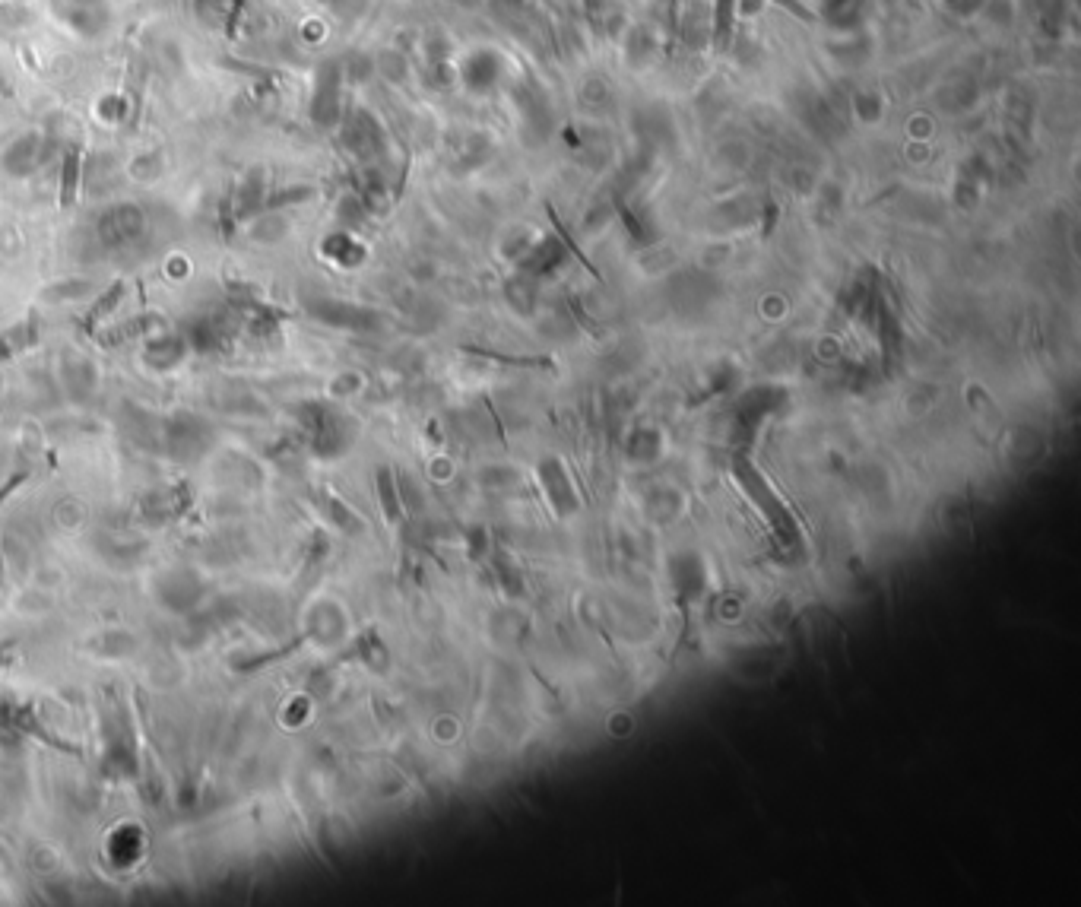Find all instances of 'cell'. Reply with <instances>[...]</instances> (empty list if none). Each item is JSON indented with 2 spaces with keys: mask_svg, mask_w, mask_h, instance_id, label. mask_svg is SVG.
Instances as JSON below:
<instances>
[{
  "mask_svg": "<svg viewBox=\"0 0 1081 907\" xmlns=\"http://www.w3.org/2000/svg\"><path fill=\"white\" fill-rule=\"evenodd\" d=\"M343 70L340 61H327L314 73L311 99H308V115L311 124L321 131H333L343 118Z\"/></svg>",
  "mask_w": 1081,
  "mask_h": 907,
  "instance_id": "1",
  "label": "cell"
},
{
  "mask_svg": "<svg viewBox=\"0 0 1081 907\" xmlns=\"http://www.w3.org/2000/svg\"><path fill=\"white\" fill-rule=\"evenodd\" d=\"M51 10L80 39H99L111 23V10L105 0H51Z\"/></svg>",
  "mask_w": 1081,
  "mask_h": 907,
  "instance_id": "2",
  "label": "cell"
},
{
  "mask_svg": "<svg viewBox=\"0 0 1081 907\" xmlns=\"http://www.w3.org/2000/svg\"><path fill=\"white\" fill-rule=\"evenodd\" d=\"M340 134H343V143L349 146V153L356 156H375L381 150V140H384V131L378 118L371 115V111L365 108H349L346 115L340 118Z\"/></svg>",
  "mask_w": 1081,
  "mask_h": 907,
  "instance_id": "3",
  "label": "cell"
},
{
  "mask_svg": "<svg viewBox=\"0 0 1081 907\" xmlns=\"http://www.w3.org/2000/svg\"><path fill=\"white\" fill-rule=\"evenodd\" d=\"M45 159H48V137H45V131H23V134L16 137V140L7 146V150H4V156H0V165H4L10 175L23 178V175L39 169Z\"/></svg>",
  "mask_w": 1081,
  "mask_h": 907,
  "instance_id": "4",
  "label": "cell"
},
{
  "mask_svg": "<svg viewBox=\"0 0 1081 907\" xmlns=\"http://www.w3.org/2000/svg\"><path fill=\"white\" fill-rule=\"evenodd\" d=\"M498 70H501V61L492 51H476L467 58V64H463V83H467L473 92H486L498 83Z\"/></svg>",
  "mask_w": 1081,
  "mask_h": 907,
  "instance_id": "5",
  "label": "cell"
},
{
  "mask_svg": "<svg viewBox=\"0 0 1081 907\" xmlns=\"http://www.w3.org/2000/svg\"><path fill=\"white\" fill-rule=\"evenodd\" d=\"M80 184H83V150L80 146H67L61 162V210H70L80 200Z\"/></svg>",
  "mask_w": 1081,
  "mask_h": 907,
  "instance_id": "6",
  "label": "cell"
},
{
  "mask_svg": "<svg viewBox=\"0 0 1081 907\" xmlns=\"http://www.w3.org/2000/svg\"><path fill=\"white\" fill-rule=\"evenodd\" d=\"M140 210L130 207V203H121V207L108 210L102 216V238H108V242H118V238H130L137 229H140Z\"/></svg>",
  "mask_w": 1081,
  "mask_h": 907,
  "instance_id": "7",
  "label": "cell"
},
{
  "mask_svg": "<svg viewBox=\"0 0 1081 907\" xmlns=\"http://www.w3.org/2000/svg\"><path fill=\"white\" fill-rule=\"evenodd\" d=\"M35 340H39V324H35V321H23V324L4 330V333H0V359H10L16 353H23V349H29Z\"/></svg>",
  "mask_w": 1081,
  "mask_h": 907,
  "instance_id": "8",
  "label": "cell"
},
{
  "mask_svg": "<svg viewBox=\"0 0 1081 907\" xmlns=\"http://www.w3.org/2000/svg\"><path fill=\"white\" fill-rule=\"evenodd\" d=\"M733 16H736V0H717V10H714V51L717 54L730 48Z\"/></svg>",
  "mask_w": 1081,
  "mask_h": 907,
  "instance_id": "9",
  "label": "cell"
},
{
  "mask_svg": "<svg viewBox=\"0 0 1081 907\" xmlns=\"http://www.w3.org/2000/svg\"><path fill=\"white\" fill-rule=\"evenodd\" d=\"M121 295H124V280L111 283V289H108V292L102 295V299H99L96 305L89 308V314H86V318H83V330H86V333H96L99 321H102V318H108V314L115 311V305L121 302Z\"/></svg>",
  "mask_w": 1081,
  "mask_h": 907,
  "instance_id": "10",
  "label": "cell"
},
{
  "mask_svg": "<svg viewBox=\"0 0 1081 907\" xmlns=\"http://www.w3.org/2000/svg\"><path fill=\"white\" fill-rule=\"evenodd\" d=\"M828 20L837 26H850L860 13V0H828Z\"/></svg>",
  "mask_w": 1081,
  "mask_h": 907,
  "instance_id": "11",
  "label": "cell"
},
{
  "mask_svg": "<svg viewBox=\"0 0 1081 907\" xmlns=\"http://www.w3.org/2000/svg\"><path fill=\"white\" fill-rule=\"evenodd\" d=\"M99 118L108 124H121L127 118V99L124 96H105L99 102Z\"/></svg>",
  "mask_w": 1081,
  "mask_h": 907,
  "instance_id": "12",
  "label": "cell"
},
{
  "mask_svg": "<svg viewBox=\"0 0 1081 907\" xmlns=\"http://www.w3.org/2000/svg\"><path fill=\"white\" fill-rule=\"evenodd\" d=\"M378 486H381V505H387V517H390V521H397V498H394V486H390V473L387 470H381Z\"/></svg>",
  "mask_w": 1081,
  "mask_h": 907,
  "instance_id": "13",
  "label": "cell"
},
{
  "mask_svg": "<svg viewBox=\"0 0 1081 907\" xmlns=\"http://www.w3.org/2000/svg\"><path fill=\"white\" fill-rule=\"evenodd\" d=\"M780 4H784L787 10H793L796 16H803V20H809V23L815 20V16H812V13H809V10H806L803 4H796V0H780Z\"/></svg>",
  "mask_w": 1081,
  "mask_h": 907,
  "instance_id": "14",
  "label": "cell"
},
{
  "mask_svg": "<svg viewBox=\"0 0 1081 907\" xmlns=\"http://www.w3.org/2000/svg\"><path fill=\"white\" fill-rule=\"evenodd\" d=\"M321 4H324V7H330L333 13H346L352 4H356V0H321Z\"/></svg>",
  "mask_w": 1081,
  "mask_h": 907,
  "instance_id": "15",
  "label": "cell"
},
{
  "mask_svg": "<svg viewBox=\"0 0 1081 907\" xmlns=\"http://www.w3.org/2000/svg\"><path fill=\"white\" fill-rule=\"evenodd\" d=\"M23 479H26V473H16V476H13V479H10V483H7V486H0V502H4V498H7V495H10V492H13V489H16V486H20V483H23Z\"/></svg>",
  "mask_w": 1081,
  "mask_h": 907,
  "instance_id": "16",
  "label": "cell"
},
{
  "mask_svg": "<svg viewBox=\"0 0 1081 907\" xmlns=\"http://www.w3.org/2000/svg\"><path fill=\"white\" fill-rule=\"evenodd\" d=\"M0 575H4V559H0Z\"/></svg>",
  "mask_w": 1081,
  "mask_h": 907,
  "instance_id": "17",
  "label": "cell"
}]
</instances>
